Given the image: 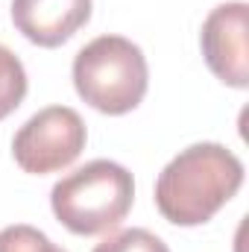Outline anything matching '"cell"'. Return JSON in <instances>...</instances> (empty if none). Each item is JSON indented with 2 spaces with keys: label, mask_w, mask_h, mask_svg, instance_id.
Segmentation results:
<instances>
[{
  "label": "cell",
  "mask_w": 249,
  "mask_h": 252,
  "mask_svg": "<svg viewBox=\"0 0 249 252\" xmlns=\"http://www.w3.org/2000/svg\"><path fill=\"white\" fill-rule=\"evenodd\" d=\"M244 185V161L217 141H199L173 156L156 179V208L173 226L208 223Z\"/></svg>",
  "instance_id": "1"
},
{
  "label": "cell",
  "mask_w": 249,
  "mask_h": 252,
  "mask_svg": "<svg viewBox=\"0 0 249 252\" xmlns=\"http://www.w3.org/2000/svg\"><path fill=\"white\" fill-rule=\"evenodd\" d=\"M135 202V179L124 164L94 158L62 176L50 190V208L67 232L94 238L115 232Z\"/></svg>",
  "instance_id": "2"
},
{
  "label": "cell",
  "mask_w": 249,
  "mask_h": 252,
  "mask_svg": "<svg viewBox=\"0 0 249 252\" xmlns=\"http://www.w3.org/2000/svg\"><path fill=\"white\" fill-rule=\"evenodd\" d=\"M73 88L100 115H126L141 106L150 88L144 50L124 35H100L73 56Z\"/></svg>",
  "instance_id": "3"
},
{
  "label": "cell",
  "mask_w": 249,
  "mask_h": 252,
  "mask_svg": "<svg viewBox=\"0 0 249 252\" xmlns=\"http://www.w3.org/2000/svg\"><path fill=\"white\" fill-rule=\"evenodd\" d=\"M88 129L70 106L35 112L12 138V158L30 176H47L70 167L85 150Z\"/></svg>",
  "instance_id": "4"
},
{
  "label": "cell",
  "mask_w": 249,
  "mask_h": 252,
  "mask_svg": "<svg viewBox=\"0 0 249 252\" xmlns=\"http://www.w3.org/2000/svg\"><path fill=\"white\" fill-rule=\"evenodd\" d=\"M208 70L229 88H249V6L244 0L220 3L208 12L199 32Z\"/></svg>",
  "instance_id": "5"
},
{
  "label": "cell",
  "mask_w": 249,
  "mask_h": 252,
  "mask_svg": "<svg viewBox=\"0 0 249 252\" xmlns=\"http://www.w3.org/2000/svg\"><path fill=\"white\" fill-rule=\"evenodd\" d=\"M91 21V0H12L15 30L38 47H62Z\"/></svg>",
  "instance_id": "6"
},
{
  "label": "cell",
  "mask_w": 249,
  "mask_h": 252,
  "mask_svg": "<svg viewBox=\"0 0 249 252\" xmlns=\"http://www.w3.org/2000/svg\"><path fill=\"white\" fill-rule=\"evenodd\" d=\"M27 97V70L24 62L0 44V121H6Z\"/></svg>",
  "instance_id": "7"
},
{
  "label": "cell",
  "mask_w": 249,
  "mask_h": 252,
  "mask_svg": "<svg viewBox=\"0 0 249 252\" xmlns=\"http://www.w3.org/2000/svg\"><path fill=\"white\" fill-rule=\"evenodd\" d=\"M94 252H170V247L150 229H121L106 235Z\"/></svg>",
  "instance_id": "8"
},
{
  "label": "cell",
  "mask_w": 249,
  "mask_h": 252,
  "mask_svg": "<svg viewBox=\"0 0 249 252\" xmlns=\"http://www.w3.org/2000/svg\"><path fill=\"white\" fill-rule=\"evenodd\" d=\"M0 252H56V247L41 229L15 223L0 229Z\"/></svg>",
  "instance_id": "9"
},
{
  "label": "cell",
  "mask_w": 249,
  "mask_h": 252,
  "mask_svg": "<svg viewBox=\"0 0 249 252\" xmlns=\"http://www.w3.org/2000/svg\"><path fill=\"white\" fill-rule=\"evenodd\" d=\"M56 252H64V250H56Z\"/></svg>",
  "instance_id": "10"
}]
</instances>
